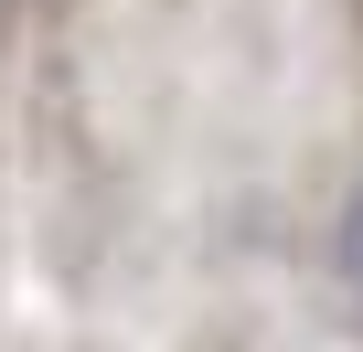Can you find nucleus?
<instances>
[{
  "instance_id": "f257e3e1",
  "label": "nucleus",
  "mask_w": 363,
  "mask_h": 352,
  "mask_svg": "<svg viewBox=\"0 0 363 352\" xmlns=\"http://www.w3.org/2000/svg\"><path fill=\"white\" fill-rule=\"evenodd\" d=\"M331 267H342V288L363 299V182H352V203H342V225H331Z\"/></svg>"
}]
</instances>
